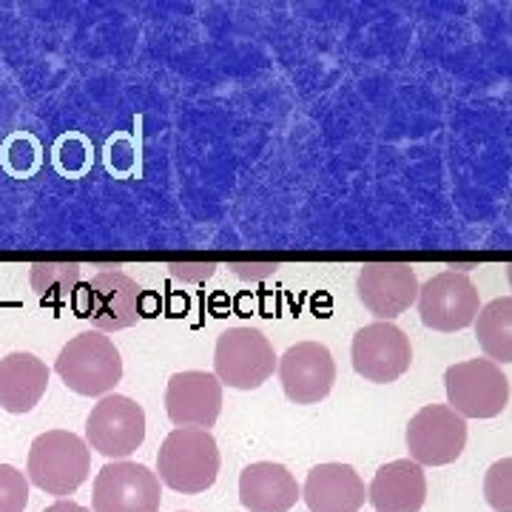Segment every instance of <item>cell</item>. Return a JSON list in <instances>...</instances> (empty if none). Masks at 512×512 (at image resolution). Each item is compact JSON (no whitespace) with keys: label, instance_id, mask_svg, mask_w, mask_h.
I'll return each instance as SVG.
<instances>
[{"label":"cell","instance_id":"cell-1","mask_svg":"<svg viewBox=\"0 0 512 512\" xmlns=\"http://www.w3.org/2000/svg\"><path fill=\"white\" fill-rule=\"evenodd\" d=\"M220 447L208 430H171L157 453V473L174 493L197 495L214 487L220 476Z\"/></svg>","mask_w":512,"mask_h":512},{"label":"cell","instance_id":"cell-2","mask_svg":"<svg viewBox=\"0 0 512 512\" xmlns=\"http://www.w3.org/2000/svg\"><path fill=\"white\" fill-rule=\"evenodd\" d=\"M92 473V450L72 430L40 433L29 447L26 478L46 495H72Z\"/></svg>","mask_w":512,"mask_h":512},{"label":"cell","instance_id":"cell-3","mask_svg":"<svg viewBox=\"0 0 512 512\" xmlns=\"http://www.w3.org/2000/svg\"><path fill=\"white\" fill-rule=\"evenodd\" d=\"M57 376L80 396H109L123 379V356L100 330L77 333L57 353Z\"/></svg>","mask_w":512,"mask_h":512},{"label":"cell","instance_id":"cell-4","mask_svg":"<svg viewBox=\"0 0 512 512\" xmlns=\"http://www.w3.org/2000/svg\"><path fill=\"white\" fill-rule=\"evenodd\" d=\"M447 407L461 419H495L510 402V379L490 359H467L444 373Z\"/></svg>","mask_w":512,"mask_h":512},{"label":"cell","instance_id":"cell-5","mask_svg":"<svg viewBox=\"0 0 512 512\" xmlns=\"http://www.w3.org/2000/svg\"><path fill=\"white\" fill-rule=\"evenodd\" d=\"M271 339L256 328H228L214 348V376L234 390H256L274 376Z\"/></svg>","mask_w":512,"mask_h":512},{"label":"cell","instance_id":"cell-6","mask_svg":"<svg viewBox=\"0 0 512 512\" xmlns=\"http://www.w3.org/2000/svg\"><path fill=\"white\" fill-rule=\"evenodd\" d=\"M146 441V410L134 399L109 393L86 419V444L100 456L126 461Z\"/></svg>","mask_w":512,"mask_h":512},{"label":"cell","instance_id":"cell-7","mask_svg":"<svg viewBox=\"0 0 512 512\" xmlns=\"http://www.w3.org/2000/svg\"><path fill=\"white\" fill-rule=\"evenodd\" d=\"M419 316L421 325L439 333H456V330L476 325L481 311L476 285L467 274L458 271H441L427 279L419 288Z\"/></svg>","mask_w":512,"mask_h":512},{"label":"cell","instance_id":"cell-8","mask_svg":"<svg viewBox=\"0 0 512 512\" xmlns=\"http://www.w3.org/2000/svg\"><path fill=\"white\" fill-rule=\"evenodd\" d=\"M407 450L419 467H444L464 453L467 421L447 404H427L407 421Z\"/></svg>","mask_w":512,"mask_h":512},{"label":"cell","instance_id":"cell-9","mask_svg":"<svg viewBox=\"0 0 512 512\" xmlns=\"http://www.w3.org/2000/svg\"><path fill=\"white\" fill-rule=\"evenodd\" d=\"M94 512H160V478L137 461H109L94 478Z\"/></svg>","mask_w":512,"mask_h":512},{"label":"cell","instance_id":"cell-10","mask_svg":"<svg viewBox=\"0 0 512 512\" xmlns=\"http://www.w3.org/2000/svg\"><path fill=\"white\" fill-rule=\"evenodd\" d=\"M353 370L373 384H390L402 379L413 362V345L402 328L393 322H373L353 336L350 345Z\"/></svg>","mask_w":512,"mask_h":512},{"label":"cell","instance_id":"cell-11","mask_svg":"<svg viewBox=\"0 0 512 512\" xmlns=\"http://www.w3.org/2000/svg\"><path fill=\"white\" fill-rule=\"evenodd\" d=\"M165 413L174 427L208 430L222 413V384L214 373L183 370L174 373L165 387Z\"/></svg>","mask_w":512,"mask_h":512},{"label":"cell","instance_id":"cell-12","mask_svg":"<svg viewBox=\"0 0 512 512\" xmlns=\"http://www.w3.org/2000/svg\"><path fill=\"white\" fill-rule=\"evenodd\" d=\"M140 285L123 271H100L86 285L80 316L100 333H117L140 319Z\"/></svg>","mask_w":512,"mask_h":512},{"label":"cell","instance_id":"cell-13","mask_svg":"<svg viewBox=\"0 0 512 512\" xmlns=\"http://www.w3.org/2000/svg\"><path fill=\"white\" fill-rule=\"evenodd\" d=\"M419 276L407 262H367L356 279L359 302L379 322H393L419 299Z\"/></svg>","mask_w":512,"mask_h":512},{"label":"cell","instance_id":"cell-14","mask_svg":"<svg viewBox=\"0 0 512 512\" xmlns=\"http://www.w3.org/2000/svg\"><path fill=\"white\" fill-rule=\"evenodd\" d=\"M276 373L293 404L322 402L336 382V362L322 342H299L282 353Z\"/></svg>","mask_w":512,"mask_h":512},{"label":"cell","instance_id":"cell-15","mask_svg":"<svg viewBox=\"0 0 512 512\" xmlns=\"http://www.w3.org/2000/svg\"><path fill=\"white\" fill-rule=\"evenodd\" d=\"M302 498L311 512H359L365 504L367 490L362 476L350 464L330 461L308 473Z\"/></svg>","mask_w":512,"mask_h":512},{"label":"cell","instance_id":"cell-16","mask_svg":"<svg viewBox=\"0 0 512 512\" xmlns=\"http://www.w3.org/2000/svg\"><path fill=\"white\" fill-rule=\"evenodd\" d=\"M367 498L376 512H419L427 501V476L413 458H396L376 470Z\"/></svg>","mask_w":512,"mask_h":512},{"label":"cell","instance_id":"cell-17","mask_svg":"<svg viewBox=\"0 0 512 512\" xmlns=\"http://www.w3.org/2000/svg\"><path fill=\"white\" fill-rule=\"evenodd\" d=\"M299 498L293 473L276 461L248 464L239 476V501L248 512H291Z\"/></svg>","mask_w":512,"mask_h":512},{"label":"cell","instance_id":"cell-18","mask_svg":"<svg viewBox=\"0 0 512 512\" xmlns=\"http://www.w3.org/2000/svg\"><path fill=\"white\" fill-rule=\"evenodd\" d=\"M49 387V367L35 353H9L0 359V410L6 413H32Z\"/></svg>","mask_w":512,"mask_h":512},{"label":"cell","instance_id":"cell-19","mask_svg":"<svg viewBox=\"0 0 512 512\" xmlns=\"http://www.w3.org/2000/svg\"><path fill=\"white\" fill-rule=\"evenodd\" d=\"M478 348L495 365L512 362V296L493 299L476 316Z\"/></svg>","mask_w":512,"mask_h":512},{"label":"cell","instance_id":"cell-20","mask_svg":"<svg viewBox=\"0 0 512 512\" xmlns=\"http://www.w3.org/2000/svg\"><path fill=\"white\" fill-rule=\"evenodd\" d=\"M29 285L43 305H63L72 299L80 285V265L77 262H37L29 268Z\"/></svg>","mask_w":512,"mask_h":512},{"label":"cell","instance_id":"cell-21","mask_svg":"<svg viewBox=\"0 0 512 512\" xmlns=\"http://www.w3.org/2000/svg\"><path fill=\"white\" fill-rule=\"evenodd\" d=\"M484 498L495 512H512V458H498L484 476Z\"/></svg>","mask_w":512,"mask_h":512},{"label":"cell","instance_id":"cell-22","mask_svg":"<svg viewBox=\"0 0 512 512\" xmlns=\"http://www.w3.org/2000/svg\"><path fill=\"white\" fill-rule=\"evenodd\" d=\"M29 507V478L12 464H0V512H23Z\"/></svg>","mask_w":512,"mask_h":512},{"label":"cell","instance_id":"cell-23","mask_svg":"<svg viewBox=\"0 0 512 512\" xmlns=\"http://www.w3.org/2000/svg\"><path fill=\"white\" fill-rule=\"evenodd\" d=\"M168 274L180 282L197 285V282H205L217 274V265L214 262H174V265H168Z\"/></svg>","mask_w":512,"mask_h":512},{"label":"cell","instance_id":"cell-24","mask_svg":"<svg viewBox=\"0 0 512 512\" xmlns=\"http://www.w3.org/2000/svg\"><path fill=\"white\" fill-rule=\"evenodd\" d=\"M282 265H276V262H259V265H242V262H234L231 265V271L239 279H248V282H256V279H268V276H274Z\"/></svg>","mask_w":512,"mask_h":512},{"label":"cell","instance_id":"cell-25","mask_svg":"<svg viewBox=\"0 0 512 512\" xmlns=\"http://www.w3.org/2000/svg\"><path fill=\"white\" fill-rule=\"evenodd\" d=\"M43 512H92L86 510L83 504H77V501H66V498H60V501H55L52 507H46Z\"/></svg>","mask_w":512,"mask_h":512},{"label":"cell","instance_id":"cell-26","mask_svg":"<svg viewBox=\"0 0 512 512\" xmlns=\"http://www.w3.org/2000/svg\"><path fill=\"white\" fill-rule=\"evenodd\" d=\"M507 279H510V288H512V265H507Z\"/></svg>","mask_w":512,"mask_h":512}]
</instances>
